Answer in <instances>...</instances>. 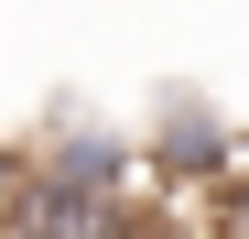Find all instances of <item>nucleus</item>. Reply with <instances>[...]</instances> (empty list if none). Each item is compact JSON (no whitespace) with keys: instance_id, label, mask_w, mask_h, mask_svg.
I'll return each mask as SVG.
<instances>
[{"instance_id":"nucleus-3","label":"nucleus","mask_w":249,"mask_h":239,"mask_svg":"<svg viewBox=\"0 0 249 239\" xmlns=\"http://www.w3.org/2000/svg\"><path fill=\"white\" fill-rule=\"evenodd\" d=\"M33 174H54V185H87V196H141V141L130 131H108V120H65L54 141H33L22 152Z\"/></svg>"},{"instance_id":"nucleus-2","label":"nucleus","mask_w":249,"mask_h":239,"mask_svg":"<svg viewBox=\"0 0 249 239\" xmlns=\"http://www.w3.org/2000/svg\"><path fill=\"white\" fill-rule=\"evenodd\" d=\"M141 174H162V185H228L238 174V131L195 87H162L152 98V131H141Z\"/></svg>"},{"instance_id":"nucleus-1","label":"nucleus","mask_w":249,"mask_h":239,"mask_svg":"<svg viewBox=\"0 0 249 239\" xmlns=\"http://www.w3.org/2000/svg\"><path fill=\"white\" fill-rule=\"evenodd\" d=\"M152 196H87V185H54V174H11L0 196V239H162Z\"/></svg>"}]
</instances>
